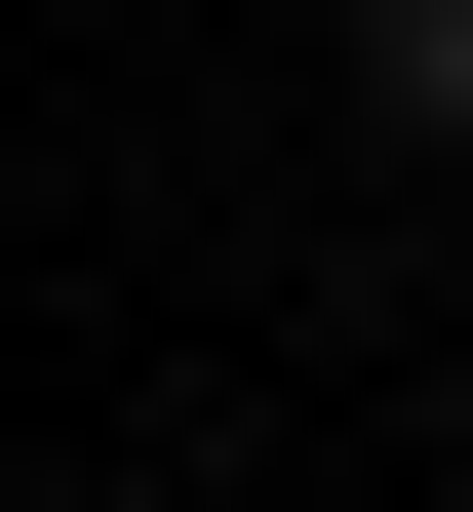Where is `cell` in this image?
<instances>
[{
	"instance_id": "6da1fadb",
	"label": "cell",
	"mask_w": 473,
	"mask_h": 512,
	"mask_svg": "<svg viewBox=\"0 0 473 512\" xmlns=\"http://www.w3.org/2000/svg\"><path fill=\"white\" fill-rule=\"evenodd\" d=\"M355 119H434V158H473V0H355Z\"/></svg>"
}]
</instances>
